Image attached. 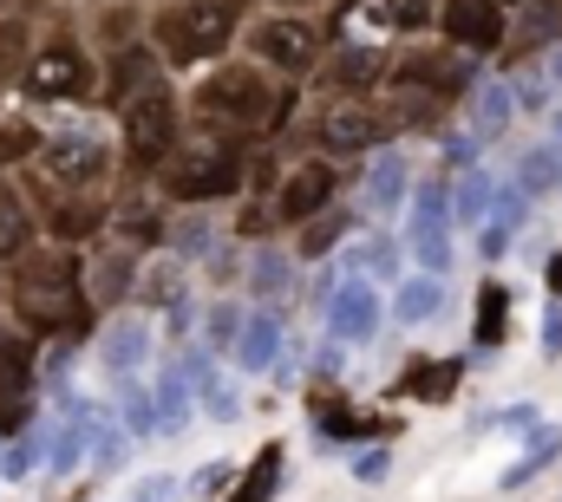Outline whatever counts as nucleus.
<instances>
[{
	"mask_svg": "<svg viewBox=\"0 0 562 502\" xmlns=\"http://www.w3.org/2000/svg\"><path fill=\"white\" fill-rule=\"evenodd\" d=\"M543 353L550 360L562 353V300H550V313H543Z\"/></svg>",
	"mask_w": 562,
	"mask_h": 502,
	"instance_id": "nucleus-41",
	"label": "nucleus"
},
{
	"mask_svg": "<svg viewBox=\"0 0 562 502\" xmlns=\"http://www.w3.org/2000/svg\"><path fill=\"white\" fill-rule=\"evenodd\" d=\"M327 46H334L327 13H281V7H262V13L249 20V33H243V53H249L256 66H269L276 79H288V85H307V79L321 72Z\"/></svg>",
	"mask_w": 562,
	"mask_h": 502,
	"instance_id": "nucleus-6",
	"label": "nucleus"
},
{
	"mask_svg": "<svg viewBox=\"0 0 562 502\" xmlns=\"http://www.w3.org/2000/svg\"><path fill=\"white\" fill-rule=\"evenodd\" d=\"M393 72V53L386 46H367V39H334L327 59H321V92H353V99H373Z\"/></svg>",
	"mask_w": 562,
	"mask_h": 502,
	"instance_id": "nucleus-17",
	"label": "nucleus"
},
{
	"mask_svg": "<svg viewBox=\"0 0 562 502\" xmlns=\"http://www.w3.org/2000/svg\"><path fill=\"white\" fill-rule=\"evenodd\" d=\"M386 464H393L386 450H367V457H353V477H360V483H380V477H386Z\"/></svg>",
	"mask_w": 562,
	"mask_h": 502,
	"instance_id": "nucleus-40",
	"label": "nucleus"
},
{
	"mask_svg": "<svg viewBox=\"0 0 562 502\" xmlns=\"http://www.w3.org/2000/svg\"><path fill=\"white\" fill-rule=\"evenodd\" d=\"M46 236H40V216H33V203H26V190L13 183V176H0V267H13L26 249H40Z\"/></svg>",
	"mask_w": 562,
	"mask_h": 502,
	"instance_id": "nucleus-24",
	"label": "nucleus"
},
{
	"mask_svg": "<svg viewBox=\"0 0 562 502\" xmlns=\"http://www.w3.org/2000/svg\"><path fill=\"white\" fill-rule=\"evenodd\" d=\"M33 13H0V92L7 85H20V72H26V59H33Z\"/></svg>",
	"mask_w": 562,
	"mask_h": 502,
	"instance_id": "nucleus-34",
	"label": "nucleus"
},
{
	"mask_svg": "<svg viewBox=\"0 0 562 502\" xmlns=\"http://www.w3.org/2000/svg\"><path fill=\"white\" fill-rule=\"evenodd\" d=\"M497 183H504V176H491V163H464V170H458V183H451V216H458V229H484V216H491V203H497Z\"/></svg>",
	"mask_w": 562,
	"mask_h": 502,
	"instance_id": "nucleus-28",
	"label": "nucleus"
},
{
	"mask_svg": "<svg viewBox=\"0 0 562 502\" xmlns=\"http://www.w3.org/2000/svg\"><path fill=\"white\" fill-rule=\"evenodd\" d=\"M132 307L157 313V320H164V313H177V307H190V261H177V254H157V261H144Z\"/></svg>",
	"mask_w": 562,
	"mask_h": 502,
	"instance_id": "nucleus-23",
	"label": "nucleus"
},
{
	"mask_svg": "<svg viewBox=\"0 0 562 502\" xmlns=\"http://www.w3.org/2000/svg\"><path fill=\"white\" fill-rule=\"evenodd\" d=\"M0 307H7V274H0Z\"/></svg>",
	"mask_w": 562,
	"mask_h": 502,
	"instance_id": "nucleus-48",
	"label": "nucleus"
},
{
	"mask_svg": "<svg viewBox=\"0 0 562 502\" xmlns=\"http://www.w3.org/2000/svg\"><path fill=\"white\" fill-rule=\"evenodd\" d=\"M170 497H177V477H144L138 502H170Z\"/></svg>",
	"mask_w": 562,
	"mask_h": 502,
	"instance_id": "nucleus-42",
	"label": "nucleus"
},
{
	"mask_svg": "<svg viewBox=\"0 0 562 502\" xmlns=\"http://www.w3.org/2000/svg\"><path fill=\"white\" fill-rule=\"evenodd\" d=\"M262 7L256 0H150V53L164 59L170 79H196L243 53V33Z\"/></svg>",
	"mask_w": 562,
	"mask_h": 502,
	"instance_id": "nucleus-3",
	"label": "nucleus"
},
{
	"mask_svg": "<svg viewBox=\"0 0 562 502\" xmlns=\"http://www.w3.org/2000/svg\"><path fill=\"white\" fill-rule=\"evenodd\" d=\"M26 7H33V0H0V13H26Z\"/></svg>",
	"mask_w": 562,
	"mask_h": 502,
	"instance_id": "nucleus-47",
	"label": "nucleus"
},
{
	"mask_svg": "<svg viewBox=\"0 0 562 502\" xmlns=\"http://www.w3.org/2000/svg\"><path fill=\"white\" fill-rule=\"evenodd\" d=\"M276 490H281V444H262V457L243 470V483H236L229 502H276Z\"/></svg>",
	"mask_w": 562,
	"mask_h": 502,
	"instance_id": "nucleus-39",
	"label": "nucleus"
},
{
	"mask_svg": "<svg viewBox=\"0 0 562 502\" xmlns=\"http://www.w3.org/2000/svg\"><path fill=\"white\" fill-rule=\"evenodd\" d=\"M400 261H406V242H393V236H367L360 249L347 254V267L373 274V281H400Z\"/></svg>",
	"mask_w": 562,
	"mask_h": 502,
	"instance_id": "nucleus-38",
	"label": "nucleus"
},
{
	"mask_svg": "<svg viewBox=\"0 0 562 502\" xmlns=\"http://www.w3.org/2000/svg\"><path fill=\"white\" fill-rule=\"evenodd\" d=\"M243 320H249V294H210L203 300V313H196V333H203V346L210 353H223L229 360V346H236V333H243Z\"/></svg>",
	"mask_w": 562,
	"mask_h": 502,
	"instance_id": "nucleus-29",
	"label": "nucleus"
},
{
	"mask_svg": "<svg viewBox=\"0 0 562 502\" xmlns=\"http://www.w3.org/2000/svg\"><path fill=\"white\" fill-rule=\"evenodd\" d=\"M256 7H281V13H327L334 0H256Z\"/></svg>",
	"mask_w": 562,
	"mask_h": 502,
	"instance_id": "nucleus-43",
	"label": "nucleus"
},
{
	"mask_svg": "<svg viewBox=\"0 0 562 502\" xmlns=\"http://www.w3.org/2000/svg\"><path fill=\"white\" fill-rule=\"evenodd\" d=\"M294 105H301V85L276 79L249 53H229L223 66L196 72L190 92H183L190 130L196 137H216V144H236V150H269L281 130H288Z\"/></svg>",
	"mask_w": 562,
	"mask_h": 502,
	"instance_id": "nucleus-1",
	"label": "nucleus"
},
{
	"mask_svg": "<svg viewBox=\"0 0 562 502\" xmlns=\"http://www.w3.org/2000/svg\"><path fill=\"white\" fill-rule=\"evenodd\" d=\"M413 183H419V176H413V157L386 137V144H380V150H367V157H360V170H353V196H360L353 209H360L367 223H393V216L406 209Z\"/></svg>",
	"mask_w": 562,
	"mask_h": 502,
	"instance_id": "nucleus-13",
	"label": "nucleus"
},
{
	"mask_svg": "<svg viewBox=\"0 0 562 502\" xmlns=\"http://www.w3.org/2000/svg\"><path fill=\"white\" fill-rule=\"evenodd\" d=\"M451 229H458V216H451V183H445V176H419L413 196H406V229H400L413 267L451 274Z\"/></svg>",
	"mask_w": 562,
	"mask_h": 502,
	"instance_id": "nucleus-9",
	"label": "nucleus"
},
{
	"mask_svg": "<svg viewBox=\"0 0 562 502\" xmlns=\"http://www.w3.org/2000/svg\"><path fill=\"white\" fill-rule=\"evenodd\" d=\"M471 340L477 346H504L510 340V287L497 274L477 281V320H471Z\"/></svg>",
	"mask_w": 562,
	"mask_h": 502,
	"instance_id": "nucleus-32",
	"label": "nucleus"
},
{
	"mask_svg": "<svg viewBox=\"0 0 562 502\" xmlns=\"http://www.w3.org/2000/svg\"><path fill=\"white\" fill-rule=\"evenodd\" d=\"M562 33V0H524L517 7V26H510V46H504V59L517 66V59H537V53H550V39Z\"/></svg>",
	"mask_w": 562,
	"mask_h": 502,
	"instance_id": "nucleus-25",
	"label": "nucleus"
},
{
	"mask_svg": "<svg viewBox=\"0 0 562 502\" xmlns=\"http://www.w3.org/2000/svg\"><path fill=\"white\" fill-rule=\"evenodd\" d=\"M504 7H524V0H504Z\"/></svg>",
	"mask_w": 562,
	"mask_h": 502,
	"instance_id": "nucleus-50",
	"label": "nucleus"
},
{
	"mask_svg": "<svg viewBox=\"0 0 562 502\" xmlns=\"http://www.w3.org/2000/svg\"><path fill=\"white\" fill-rule=\"evenodd\" d=\"M393 137L380 99H353V92H327L314 112V150L321 157H367Z\"/></svg>",
	"mask_w": 562,
	"mask_h": 502,
	"instance_id": "nucleus-12",
	"label": "nucleus"
},
{
	"mask_svg": "<svg viewBox=\"0 0 562 502\" xmlns=\"http://www.w3.org/2000/svg\"><path fill=\"white\" fill-rule=\"evenodd\" d=\"M157 79H170V72H164V59L150 53V39L125 46V53H105V59H99V112L132 105V99H138V92H150Z\"/></svg>",
	"mask_w": 562,
	"mask_h": 502,
	"instance_id": "nucleus-19",
	"label": "nucleus"
},
{
	"mask_svg": "<svg viewBox=\"0 0 562 502\" xmlns=\"http://www.w3.org/2000/svg\"><path fill=\"white\" fill-rule=\"evenodd\" d=\"M20 99L40 112L53 105H99V53L72 33V26H53L46 39H33V59L20 72Z\"/></svg>",
	"mask_w": 562,
	"mask_h": 502,
	"instance_id": "nucleus-5",
	"label": "nucleus"
},
{
	"mask_svg": "<svg viewBox=\"0 0 562 502\" xmlns=\"http://www.w3.org/2000/svg\"><path fill=\"white\" fill-rule=\"evenodd\" d=\"M92 360H99V373L112 378V385L150 378V366H157V313H144V307L105 313L99 333H92Z\"/></svg>",
	"mask_w": 562,
	"mask_h": 502,
	"instance_id": "nucleus-10",
	"label": "nucleus"
},
{
	"mask_svg": "<svg viewBox=\"0 0 562 502\" xmlns=\"http://www.w3.org/2000/svg\"><path fill=\"white\" fill-rule=\"evenodd\" d=\"M40 144H46V125H40L33 112H0V176L26 170Z\"/></svg>",
	"mask_w": 562,
	"mask_h": 502,
	"instance_id": "nucleus-33",
	"label": "nucleus"
},
{
	"mask_svg": "<svg viewBox=\"0 0 562 502\" xmlns=\"http://www.w3.org/2000/svg\"><path fill=\"white\" fill-rule=\"evenodd\" d=\"M557 183H562V150L550 144V137H543L537 150H524V163H517V190L537 203V196H550Z\"/></svg>",
	"mask_w": 562,
	"mask_h": 502,
	"instance_id": "nucleus-37",
	"label": "nucleus"
},
{
	"mask_svg": "<svg viewBox=\"0 0 562 502\" xmlns=\"http://www.w3.org/2000/svg\"><path fill=\"white\" fill-rule=\"evenodd\" d=\"M458 378H464V360H413L406 378H400V391H413V398H425V404H438V398L458 391Z\"/></svg>",
	"mask_w": 562,
	"mask_h": 502,
	"instance_id": "nucleus-35",
	"label": "nucleus"
},
{
	"mask_svg": "<svg viewBox=\"0 0 562 502\" xmlns=\"http://www.w3.org/2000/svg\"><path fill=\"white\" fill-rule=\"evenodd\" d=\"M86 33H92V53H125L150 33V0H92L86 13Z\"/></svg>",
	"mask_w": 562,
	"mask_h": 502,
	"instance_id": "nucleus-22",
	"label": "nucleus"
},
{
	"mask_svg": "<svg viewBox=\"0 0 562 502\" xmlns=\"http://www.w3.org/2000/svg\"><path fill=\"white\" fill-rule=\"evenodd\" d=\"M119 118V163H125V176H144V183H157V170L177 157V144H183V99L170 92V79H157L150 92H138L132 105H119L112 112Z\"/></svg>",
	"mask_w": 562,
	"mask_h": 502,
	"instance_id": "nucleus-7",
	"label": "nucleus"
},
{
	"mask_svg": "<svg viewBox=\"0 0 562 502\" xmlns=\"http://www.w3.org/2000/svg\"><path fill=\"white\" fill-rule=\"evenodd\" d=\"M216 242H223V229H216L210 209H177V216H170V242H164V249L177 254V261H210Z\"/></svg>",
	"mask_w": 562,
	"mask_h": 502,
	"instance_id": "nucleus-31",
	"label": "nucleus"
},
{
	"mask_svg": "<svg viewBox=\"0 0 562 502\" xmlns=\"http://www.w3.org/2000/svg\"><path fill=\"white\" fill-rule=\"evenodd\" d=\"M340 190H347V170H340V157H321V150L294 157V163L281 170L276 196H269V209H276V229H301V223H314L321 209H334V203H340Z\"/></svg>",
	"mask_w": 562,
	"mask_h": 502,
	"instance_id": "nucleus-11",
	"label": "nucleus"
},
{
	"mask_svg": "<svg viewBox=\"0 0 562 502\" xmlns=\"http://www.w3.org/2000/svg\"><path fill=\"white\" fill-rule=\"evenodd\" d=\"M307 261L294 254V242H276V236H262V242H243V294L256 300V307H281L288 294H294V274H301Z\"/></svg>",
	"mask_w": 562,
	"mask_h": 502,
	"instance_id": "nucleus-18",
	"label": "nucleus"
},
{
	"mask_svg": "<svg viewBox=\"0 0 562 502\" xmlns=\"http://www.w3.org/2000/svg\"><path fill=\"white\" fill-rule=\"evenodd\" d=\"M170 203H164V190L157 183H144V176H119V196H112V229L105 236H119V242H132V249H164L170 242Z\"/></svg>",
	"mask_w": 562,
	"mask_h": 502,
	"instance_id": "nucleus-15",
	"label": "nucleus"
},
{
	"mask_svg": "<svg viewBox=\"0 0 562 502\" xmlns=\"http://www.w3.org/2000/svg\"><path fill=\"white\" fill-rule=\"evenodd\" d=\"M438 39L471 59H497L510 46V7L504 0H438Z\"/></svg>",
	"mask_w": 562,
	"mask_h": 502,
	"instance_id": "nucleus-14",
	"label": "nucleus"
},
{
	"mask_svg": "<svg viewBox=\"0 0 562 502\" xmlns=\"http://www.w3.org/2000/svg\"><path fill=\"white\" fill-rule=\"evenodd\" d=\"M543 287H550V300H562V249L550 254V267H543Z\"/></svg>",
	"mask_w": 562,
	"mask_h": 502,
	"instance_id": "nucleus-44",
	"label": "nucleus"
},
{
	"mask_svg": "<svg viewBox=\"0 0 562 502\" xmlns=\"http://www.w3.org/2000/svg\"><path fill=\"white\" fill-rule=\"evenodd\" d=\"M517 118V85H504V79H484L477 72V85H471V137L477 144H491V137H504Z\"/></svg>",
	"mask_w": 562,
	"mask_h": 502,
	"instance_id": "nucleus-27",
	"label": "nucleus"
},
{
	"mask_svg": "<svg viewBox=\"0 0 562 502\" xmlns=\"http://www.w3.org/2000/svg\"><path fill=\"white\" fill-rule=\"evenodd\" d=\"M543 59H550V79H562V33L550 39V53H543Z\"/></svg>",
	"mask_w": 562,
	"mask_h": 502,
	"instance_id": "nucleus-45",
	"label": "nucleus"
},
{
	"mask_svg": "<svg viewBox=\"0 0 562 502\" xmlns=\"http://www.w3.org/2000/svg\"><path fill=\"white\" fill-rule=\"evenodd\" d=\"M150 398H157V418H164V437H177L190 424V378L183 373H150Z\"/></svg>",
	"mask_w": 562,
	"mask_h": 502,
	"instance_id": "nucleus-36",
	"label": "nucleus"
},
{
	"mask_svg": "<svg viewBox=\"0 0 562 502\" xmlns=\"http://www.w3.org/2000/svg\"><path fill=\"white\" fill-rule=\"evenodd\" d=\"M281 346H288L281 313L249 300V320H243V333H236V346H229V366H236L243 378H269L281 366Z\"/></svg>",
	"mask_w": 562,
	"mask_h": 502,
	"instance_id": "nucleus-20",
	"label": "nucleus"
},
{
	"mask_svg": "<svg viewBox=\"0 0 562 502\" xmlns=\"http://www.w3.org/2000/svg\"><path fill=\"white\" fill-rule=\"evenodd\" d=\"M307 404H314V424H321L334 444H367V437H393V431H400L393 418H373V411H360V404H353L347 391H334V385H321Z\"/></svg>",
	"mask_w": 562,
	"mask_h": 502,
	"instance_id": "nucleus-21",
	"label": "nucleus"
},
{
	"mask_svg": "<svg viewBox=\"0 0 562 502\" xmlns=\"http://www.w3.org/2000/svg\"><path fill=\"white\" fill-rule=\"evenodd\" d=\"M393 313H386V287L373 281V274H353V267H340L334 274V287L321 294V327H327V340L334 346H347V353H367L373 340H380V327H386Z\"/></svg>",
	"mask_w": 562,
	"mask_h": 502,
	"instance_id": "nucleus-8",
	"label": "nucleus"
},
{
	"mask_svg": "<svg viewBox=\"0 0 562 502\" xmlns=\"http://www.w3.org/2000/svg\"><path fill=\"white\" fill-rule=\"evenodd\" d=\"M66 7H92V0H66Z\"/></svg>",
	"mask_w": 562,
	"mask_h": 502,
	"instance_id": "nucleus-49",
	"label": "nucleus"
},
{
	"mask_svg": "<svg viewBox=\"0 0 562 502\" xmlns=\"http://www.w3.org/2000/svg\"><path fill=\"white\" fill-rule=\"evenodd\" d=\"M438 307H445V274H425V267L400 274V281H393V294H386V313H393L400 327H425Z\"/></svg>",
	"mask_w": 562,
	"mask_h": 502,
	"instance_id": "nucleus-26",
	"label": "nucleus"
},
{
	"mask_svg": "<svg viewBox=\"0 0 562 502\" xmlns=\"http://www.w3.org/2000/svg\"><path fill=\"white\" fill-rule=\"evenodd\" d=\"M157 190L170 209H216L249 190V150L216 144V137H183L177 157L157 170Z\"/></svg>",
	"mask_w": 562,
	"mask_h": 502,
	"instance_id": "nucleus-4",
	"label": "nucleus"
},
{
	"mask_svg": "<svg viewBox=\"0 0 562 502\" xmlns=\"http://www.w3.org/2000/svg\"><path fill=\"white\" fill-rule=\"evenodd\" d=\"M7 307L46 346L92 340L99 333V307H92V287H86V249H59V242L26 249L7 267Z\"/></svg>",
	"mask_w": 562,
	"mask_h": 502,
	"instance_id": "nucleus-2",
	"label": "nucleus"
},
{
	"mask_svg": "<svg viewBox=\"0 0 562 502\" xmlns=\"http://www.w3.org/2000/svg\"><path fill=\"white\" fill-rule=\"evenodd\" d=\"M138 274H144V249L119 242V236H99V242H92V254H86V287H92L99 320H105V313H119V307H132Z\"/></svg>",
	"mask_w": 562,
	"mask_h": 502,
	"instance_id": "nucleus-16",
	"label": "nucleus"
},
{
	"mask_svg": "<svg viewBox=\"0 0 562 502\" xmlns=\"http://www.w3.org/2000/svg\"><path fill=\"white\" fill-rule=\"evenodd\" d=\"M550 144L562 150V112H550Z\"/></svg>",
	"mask_w": 562,
	"mask_h": 502,
	"instance_id": "nucleus-46",
	"label": "nucleus"
},
{
	"mask_svg": "<svg viewBox=\"0 0 562 502\" xmlns=\"http://www.w3.org/2000/svg\"><path fill=\"white\" fill-rule=\"evenodd\" d=\"M353 229H360V209L334 203V209H321L314 223H301V229H294V254H301V261H327V254L340 249Z\"/></svg>",
	"mask_w": 562,
	"mask_h": 502,
	"instance_id": "nucleus-30",
	"label": "nucleus"
}]
</instances>
